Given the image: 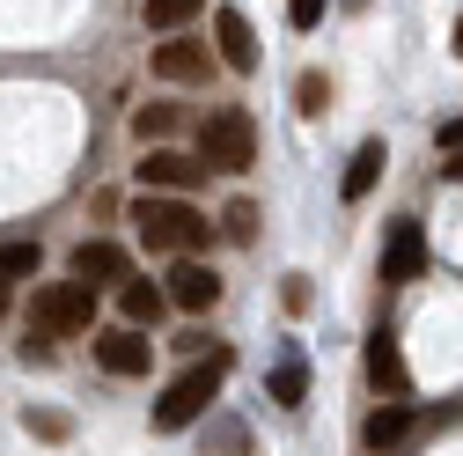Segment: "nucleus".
Wrapping results in <instances>:
<instances>
[{
	"label": "nucleus",
	"instance_id": "obj_16",
	"mask_svg": "<svg viewBox=\"0 0 463 456\" xmlns=\"http://www.w3.org/2000/svg\"><path fill=\"white\" fill-rule=\"evenodd\" d=\"M265 390H272V405H287V413H295V405H302V397H309V368H302V361H279Z\"/></svg>",
	"mask_w": 463,
	"mask_h": 456
},
{
	"label": "nucleus",
	"instance_id": "obj_18",
	"mask_svg": "<svg viewBox=\"0 0 463 456\" xmlns=\"http://www.w3.org/2000/svg\"><path fill=\"white\" fill-rule=\"evenodd\" d=\"M37 265H44L37 243H0V280H37Z\"/></svg>",
	"mask_w": 463,
	"mask_h": 456
},
{
	"label": "nucleus",
	"instance_id": "obj_15",
	"mask_svg": "<svg viewBox=\"0 0 463 456\" xmlns=\"http://www.w3.org/2000/svg\"><path fill=\"white\" fill-rule=\"evenodd\" d=\"M404 434H412V405H375V420H368V442H375V449H397Z\"/></svg>",
	"mask_w": 463,
	"mask_h": 456
},
{
	"label": "nucleus",
	"instance_id": "obj_19",
	"mask_svg": "<svg viewBox=\"0 0 463 456\" xmlns=\"http://www.w3.org/2000/svg\"><path fill=\"white\" fill-rule=\"evenodd\" d=\"M133 133H140V140H169V133H177V110H169V103L133 110Z\"/></svg>",
	"mask_w": 463,
	"mask_h": 456
},
{
	"label": "nucleus",
	"instance_id": "obj_3",
	"mask_svg": "<svg viewBox=\"0 0 463 456\" xmlns=\"http://www.w3.org/2000/svg\"><path fill=\"white\" fill-rule=\"evenodd\" d=\"M96 324V288L89 280H52L30 295V338H81Z\"/></svg>",
	"mask_w": 463,
	"mask_h": 456
},
{
	"label": "nucleus",
	"instance_id": "obj_22",
	"mask_svg": "<svg viewBox=\"0 0 463 456\" xmlns=\"http://www.w3.org/2000/svg\"><path fill=\"white\" fill-rule=\"evenodd\" d=\"M23 427H30V434H44V442H67V434H74V420H67V413H23Z\"/></svg>",
	"mask_w": 463,
	"mask_h": 456
},
{
	"label": "nucleus",
	"instance_id": "obj_6",
	"mask_svg": "<svg viewBox=\"0 0 463 456\" xmlns=\"http://www.w3.org/2000/svg\"><path fill=\"white\" fill-rule=\"evenodd\" d=\"M368 383L383 390V405H412V368H404L397 331H375L368 338Z\"/></svg>",
	"mask_w": 463,
	"mask_h": 456
},
{
	"label": "nucleus",
	"instance_id": "obj_28",
	"mask_svg": "<svg viewBox=\"0 0 463 456\" xmlns=\"http://www.w3.org/2000/svg\"><path fill=\"white\" fill-rule=\"evenodd\" d=\"M456 52H463V23H456Z\"/></svg>",
	"mask_w": 463,
	"mask_h": 456
},
{
	"label": "nucleus",
	"instance_id": "obj_5",
	"mask_svg": "<svg viewBox=\"0 0 463 456\" xmlns=\"http://www.w3.org/2000/svg\"><path fill=\"white\" fill-rule=\"evenodd\" d=\"M96 361H103V375H147L155 338L140 324H110V331H96Z\"/></svg>",
	"mask_w": 463,
	"mask_h": 456
},
{
	"label": "nucleus",
	"instance_id": "obj_4",
	"mask_svg": "<svg viewBox=\"0 0 463 456\" xmlns=\"http://www.w3.org/2000/svg\"><path fill=\"white\" fill-rule=\"evenodd\" d=\"M199 162L206 169H250L258 162V126H250L243 103H221L199 119Z\"/></svg>",
	"mask_w": 463,
	"mask_h": 456
},
{
	"label": "nucleus",
	"instance_id": "obj_23",
	"mask_svg": "<svg viewBox=\"0 0 463 456\" xmlns=\"http://www.w3.org/2000/svg\"><path fill=\"white\" fill-rule=\"evenodd\" d=\"M324 8H331V0H287V23H295V30H317Z\"/></svg>",
	"mask_w": 463,
	"mask_h": 456
},
{
	"label": "nucleus",
	"instance_id": "obj_20",
	"mask_svg": "<svg viewBox=\"0 0 463 456\" xmlns=\"http://www.w3.org/2000/svg\"><path fill=\"white\" fill-rule=\"evenodd\" d=\"M221 228H228V236H236V243H250V236H258V206H250V199H228Z\"/></svg>",
	"mask_w": 463,
	"mask_h": 456
},
{
	"label": "nucleus",
	"instance_id": "obj_8",
	"mask_svg": "<svg viewBox=\"0 0 463 456\" xmlns=\"http://www.w3.org/2000/svg\"><path fill=\"white\" fill-rule=\"evenodd\" d=\"M420 272H427V228L420 221H397L390 243H383V280L404 288V280H420Z\"/></svg>",
	"mask_w": 463,
	"mask_h": 456
},
{
	"label": "nucleus",
	"instance_id": "obj_27",
	"mask_svg": "<svg viewBox=\"0 0 463 456\" xmlns=\"http://www.w3.org/2000/svg\"><path fill=\"white\" fill-rule=\"evenodd\" d=\"M0 317H8V280H0Z\"/></svg>",
	"mask_w": 463,
	"mask_h": 456
},
{
	"label": "nucleus",
	"instance_id": "obj_9",
	"mask_svg": "<svg viewBox=\"0 0 463 456\" xmlns=\"http://www.w3.org/2000/svg\"><path fill=\"white\" fill-rule=\"evenodd\" d=\"M206 177V162L199 155H177V147H155L147 162H140V192H184V185H199Z\"/></svg>",
	"mask_w": 463,
	"mask_h": 456
},
{
	"label": "nucleus",
	"instance_id": "obj_13",
	"mask_svg": "<svg viewBox=\"0 0 463 456\" xmlns=\"http://www.w3.org/2000/svg\"><path fill=\"white\" fill-rule=\"evenodd\" d=\"M383 162H390V147H383V140H361V147H354V162H345V185H338V192H345V206H361V199L375 192Z\"/></svg>",
	"mask_w": 463,
	"mask_h": 456
},
{
	"label": "nucleus",
	"instance_id": "obj_21",
	"mask_svg": "<svg viewBox=\"0 0 463 456\" xmlns=\"http://www.w3.org/2000/svg\"><path fill=\"white\" fill-rule=\"evenodd\" d=\"M324 103H331V89H324V74H302V81H295V110H302V119H317Z\"/></svg>",
	"mask_w": 463,
	"mask_h": 456
},
{
	"label": "nucleus",
	"instance_id": "obj_26",
	"mask_svg": "<svg viewBox=\"0 0 463 456\" xmlns=\"http://www.w3.org/2000/svg\"><path fill=\"white\" fill-rule=\"evenodd\" d=\"M449 177H463V155H449Z\"/></svg>",
	"mask_w": 463,
	"mask_h": 456
},
{
	"label": "nucleus",
	"instance_id": "obj_17",
	"mask_svg": "<svg viewBox=\"0 0 463 456\" xmlns=\"http://www.w3.org/2000/svg\"><path fill=\"white\" fill-rule=\"evenodd\" d=\"M199 15V0H140V23L147 30H184Z\"/></svg>",
	"mask_w": 463,
	"mask_h": 456
},
{
	"label": "nucleus",
	"instance_id": "obj_10",
	"mask_svg": "<svg viewBox=\"0 0 463 456\" xmlns=\"http://www.w3.org/2000/svg\"><path fill=\"white\" fill-rule=\"evenodd\" d=\"M213 44H221V60L236 67V74H258V30H250L243 8H221L213 15Z\"/></svg>",
	"mask_w": 463,
	"mask_h": 456
},
{
	"label": "nucleus",
	"instance_id": "obj_14",
	"mask_svg": "<svg viewBox=\"0 0 463 456\" xmlns=\"http://www.w3.org/2000/svg\"><path fill=\"white\" fill-rule=\"evenodd\" d=\"M118 309H126V324L155 331V317L169 309V288H155V280H126V288H118Z\"/></svg>",
	"mask_w": 463,
	"mask_h": 456
},
{
	"label": "nucleus",
	"instance_id": "obj_1",
	"mask_svg": "<svg viewBox=\"0 0 463 456\" xmlns=\"http://www.w3.org/2000/svg\"><path fill=\"white\" fill-rule=\"evenodd\" d=\"M133 228H140L147 251H199L206 243V214L184 206L177 192H140L133 199Z\"/></svg>",
	"mask_w": 463,
	"mask_h": 456
},
{
	"label": "nucleus",
	"instance_id": "obj_11",
	"mask_svg": "<svg viewBox=\"0 0 463 456\" xmlns=\"http://www.w3.org/2000/svg\"><path fill=\"white\" fill-rule=\"evenodd\" d=\"M74 280H89V288H110V280H133V258L118 251V243H103V236H89L81 251H74Z\"/></svg>",
	"mask_w": 463,
	"mask_h": 456
},
{
	"label": "nucleus",
	"instance_id": "obj_24",
	"mask_svg": "<svg viewBox=\"0 0 463 456\" xmlns=\"http://www.w3.org/2000/svg\"><path fill=\"white\" fill-rule=\"evenodd\" d=\"M434 140H441V155H463V119H449V126H441Z\"/></svg>",
	"mask_w": 463,
	"mask_h": 456
},
{
	"label": "nucleus",
	"instance_id": "obj_7",
	"mask_svg": "<svg viewBox=\"0 0 463 456\" xmlns=\"http://www.w3.org/2000/svg\"><path fill=\"white\" fill-rule=\"evenodd\" d=\"M221 302V272L199 265V258H177L169 265V309H184V317H206Z\"/></svg>",
	"mask_w": 463,
	"mask_h": 456
},
{
	"label": "nucleus",
	"instance_id": "obj_2",
	"mask_svg": "<svg viewBox=\"0 0 463 456\" xmlns=\"http://www.w3.org/2000/svg\"><path fill=\"white\" fill-rule=\"evenodd\" d=\"M221 383H228V354H213V361H192L177 383H169V390L155 397V427H162V434H177V427L206 420V405L221 397Z\"/></svg>",
	"mask_w": 463,
	"mask_h": 456
},
{
	"label": "nucleus",
	"instance_id": "obj_12",
	"mask_svg": "<svg viewBox=\"0 0 463 456\" xmlns=\"http://www.w3.org/2000/svg\"><path fill=\"white\" fill-rule=\"evenodd\" d=\"M155 74H162V81H206V44H199V37H169V44L155 52Z\"/></svg>",
	"mask_w": 463,
	"mask_h": 456
},
{
	"label": "nucleus",
	"instance_id": "obj_25",
	"mask_svg": "<svg viewBox=\"0 0 463 456\" xmlns=\"http://www.w3.org/2000/svg\"><path fill=\"white\" fill-rule=\"evenodd\" d=\"M250 442H243V427H221V456H243Z\"/></svg>",
	"mask_w": 463,
	"mask_h": 456
}]
</instances>
